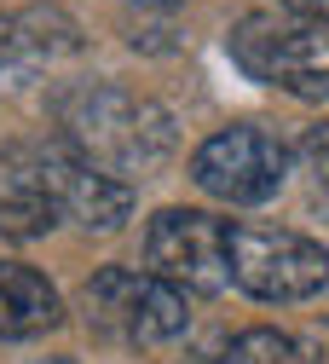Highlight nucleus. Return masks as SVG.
Returning a JSON list of instances; mask_svg holds the SVG:
<instances>
[{
    "mask_svg": "<svg viewBox=\"0 0 329 364\" xmlns=\"http://www.w3.org/2000/svg\"><path fill=\"white\" fill-rule=\"evenodd\" d=\"M58 127H64V145H75L87 162H99L116 179L151 173L173 151V116L116 81H87L75 93H64Z\"/></svg>",
    "mask_w": 329,
    "mask_h": 364,
    "instance_id": "f257e3e1",
    "label": "nucleus"
},
{
    "mask_svg": "<svg viewBox=\"0 0 329 364\" xmlns=\"http://www.w3.org/2000/svg\"><path fill=\"white\" fill-rule=\"evenodd\" d=\"M81 318L87 330L122 347H162L191 330V301L179 284L139 266H99L81 284Z\"/></svg>",
    "mask_w": 329,
    "mask_h": 364,
    "instance_id": "f03ea898",
    "label": "nucleus"
},
{
    "mask_svg": "<svg viewBox=\"0 0 329 364\" xmlns=\"http://www.w3.org/2000/svg\"><path fill=\"white\" fill-rule=\"evenodd\" d=\"M231 64L277 93L329 105V23H277L271 12H254L231 29Z\"/></svg>",
    "mask_w": 329,
    "mask_h": 364,
    "instance_id": "7ed1b4c3",
    "label": "nucleus"
},
{
    "mask_svg": "<svg viewBox=\"0 0 329 364\" xmlns=\"http://www.w3.org/2000/svg\"><path fill=\"white\" fill-rule=\"evenodd\" d=\"M231 284L254 301H312L329 284V249L289 225L231 220Z\"/></svg>",
    "mask_w": 329,
    "mask_h": 364,
    "instance_id": "20e7f679",
    "label": "nucleus"
},
{
    "mask_svg": "<svg viewBox=\"0 0 329 364\" xmlns=\"http://www.w3.org/2000/svg\"><path fill=\"white\" fill-rule=\"evenodd\" d=\"M6 156H18L35 186L53 197L58 220H75L81 232H116V225L133 214V186L116 173H104L99 162H87L75 145L64 139H35V145H12Z\"/></svg>",
    "mask_w": 329,
    "mask_h": 364,
    "instance_id": "39448f33",
    "label": "nucleus"
},
{
    "mask_svg": "<svg viewBox=\"0 0 329 364\" xmlns=\"http://www.w3.org/2000/svg\"><path fill=\"white\" fill-rule=\"evenodd\" d=\"M289 162L295 151L266 127H220L197 145L191 156V179L197 191H208L214 203H231V208H254V203H271L289 179Z\"/></svg>",
    "mask_w": 329,
    "mask_h": 364,
    "instance_id": "423d86ee",
    "label": "nucleus"
},
{
    "mask_svg": "<svg viewBox=\"0 0 329 364\" xmlns=\"http://www.w3.org/2000/svg\"><path fill=\"white\" fill-rule=\"evenodd\" d=\"M145 272L179 284L185 295L231 289V220L203 208H162L145 225Z\"/></svg>",
    "mask_w": 329,
    "mask_h": 364,
    "instance_id": "0eeeda50",
    "label": "nucleus"
},
{
    "mask_svg": "<svg viewBox=\"0 0 329 364\" xmlns=\"http://www.w3.org/2000/svg\"><path fill=\"white\" fill-rule=\"evenodd\" d=\"M58 318H64V301L35 266L0 260V341L46 336V330H58Z\"/></svg>",
    "mask_w": 329,
    "mask_h": 364,
    "instance_id": "6e6552de",
    "label": "nucleus"
},
{
    "mask_svg": "<svg viewBox=\"0 0 329 364\" xmlns=\"http://www.w3.org/2000/svg\"><path fill=\"white\" fill-rule=\"evenodd\" d=\"M58 225V208L35 186V173L18 162V156H0V237H46Z\"/></svg>",
    "mask_w": 329,
    "mask_h": 364,
    "instance_id": "1a4fd4ad",
    "label": "nucleus"
},
{
    "mask_svg": "<svg viewBox=\"0 0 329 364\" xmlns=\"http://www.w3.org/2000/svg\"><path fill=\"white\" fill-rule=\"evenodd\" d=\"M220 364H318V347L289 330H243L225 341Z\"/></svg>",
    "mask_w": 329,
    "mask_h": 364,
    "instance_id": "9d476101",
    "label": "nucleus"
},
{
    "mask_svg": "<svg viewBox=\"0 0 329 364\" xmlns=\"http://www.w3.org/2000/svg\"><path fill=\"white\" fill-rule=\"evenodd\" d=\"M295 156H301V168L312 173V186H318V197L329 203V122H318V127H306V133H301V145H295Z\"/></svg>",
    "mask_w": 329,
    "mask_h": 364,
    "instance_id": "9b49d317",
    "label": "nucleus"
},
{
    "mask_svg": "<svg viewBox=\"0 0 329 364\" xmlns=\"http://www.w3.org/2000/svg\"><path fill=\"white\" fill-rule=\"evenodd\" d=\"M284 12L301 23H329V0H284Z\"/></svg>",
    "mask_w": 329,
    "mask_h": 364,
    "instance_id": "f8f14e48",
    "label": "nucleus"
},
{
    "mask_svg": "<svg viewBox=\"0 0 329 364\" xmlns=\"http://www.w3.org/2000/svg\"><path fill=\"white\" fill-rule=\"evenodd\" d=\"M133 6H145V12H173V6H185V0H133Z\"/></svg>",
    "mask_w": 329,
    "mask_h": 364,
    "instance_id": "ddd939ff",
    "label": "nucleus"
},
{
    "mask_svg": "<svg viewBox=\"0 0 329 364\" xmlns=\"http://www.w3.org/2000/svg\"><path fill=\"white\" fill-rule=\"evenodd\" d=\"M29 364H75V358H29Z\"/></svg>",
    "mask_w": 329,
    "mask_h": 364,
    "instance_id": "4468645a",
    "label": "nucleus"
}]
</instances>
